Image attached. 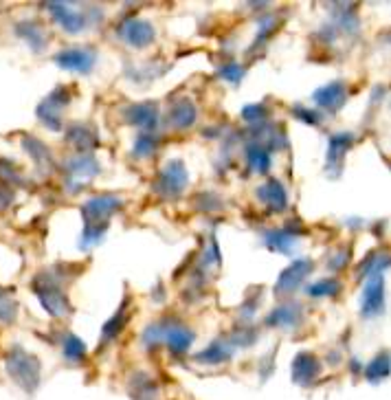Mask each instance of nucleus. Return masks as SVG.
<instances>
[{
    "label": "nucleus",
    "mask_w": 391,
    "mask_h": 400,
    "mask_svg": "<svg viewBox=\"0 0 391 400\" xmlns=\"http://www.w3.org/2000/svg\"><path fill=\"white\" fill-rule=\"evenodd\" d=\"M380 288H383V284L378 282V284L369 286V288L365 290V297H367V301H365V313H367V315L380 311V306H383V290H380Z\"/></svg>",
    "instance_id": "obj_1"
},
{
    "label": "nucleus",
    "mask_w": 391,
    "mask_h": 400,
    "mask_svg": "<svg viewBox=\"0 0 391 400\" xmlns=\"http://www.w3.org/2000/svg\"><path fill=\"white\" fill-rule=\"evenodd\" d=\"M62 60H66V62H62V64H66L68 68L84 70L86 66H84L82 62H88V56H86L84 51H68V53H64V56H62Z\"/></svg>",
    "instance_id": "obj_2"
}]
</instances>
